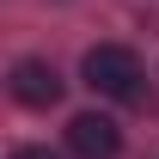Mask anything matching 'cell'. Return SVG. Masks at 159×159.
Returning <instances> with one entry per match:
<instances>
[{"instance_id": "obj_4", "label": "cell", "mask_w": 159, "mask_h": 159, "mask_svg": "<svg viewBox=\"0 0 159 159\" xmlns=\"http://www.w3.org/2000/svg\"><path fill=\"white\" fill-rule=\"evenodd\" d=\"M12 159H61V153H49V147H19Z\"/></svg>"}, {"instance_id": "obj_1", "label": "cell", "mask_w": 159, "mask_h": 159, "mask_svg": "<svg viewBox=\"0 0 159 159\" xmlns=\"http://www.w3.org/2000/svg\"><path fill=\"white\" fill-rule=\"evenodd\" d=\"M80 74H86V86L104 92V98H122V104H141V98H147L141 55H135V49H122V43H98V49H86Z\"/></svg>"}, {"instance_id": "obj_2", "label": "cell", "mask_w": 159, "mask_h": 159, "mask_svg": "<svg viewBox=\"0 0 159 159\" xmlns=\"http://www.w3.org/2000/svg\"><path fill=\"white\" fill-rule=\"evenodd\" d=\"M12 98L31 104V110H49V104H61V74L49 61H37V55L12 61Z\"/></svg>"}, {"instance_id": "obj_3", "label": "cell", "mask_w": 159, "mask_h": 159, "mask_svg": "<svg viewBox=\"0 0 159 159\" xmlns=\"http://www.w3.org/2000/svg\"><path fill=\"white\" fill-rule=\"evenodd\" d=\"M67 147H74L80 159H116L122 153V129L110 116H98V110H86V116L67 122Z\"/></svg>"}]
</instances>
